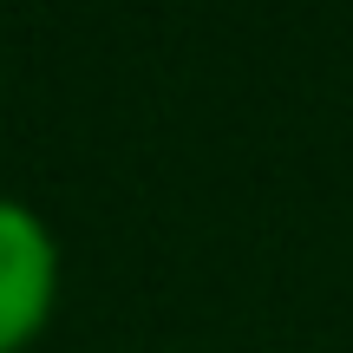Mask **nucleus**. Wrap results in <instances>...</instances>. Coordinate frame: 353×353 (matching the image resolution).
<instances>
[{"instance_id": "nucleus-1", "label": "nucleus", "mask_w": 353, "mask_h": 353, "mask_svg": "<svg viewBox=\"0 0 353 353\" xmlns=\"http://www.w3.org/2000/svg\"><path fill=\"white\" fill-rule=\"evenodd\" d=\"M59 307V236L20 196H0V353H26Z\"/></svg>"}]
</instances>
